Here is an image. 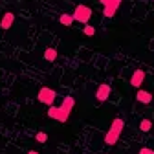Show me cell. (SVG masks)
<instances>
[{
  "label": "cell",
  "mask_w": 154,
  "mask_h": 154,
  "mask_svg": "<svg viewBox=\"0 0 154 154\" xmlns=\"http://www.w3.org/2000/svg\"><path fill=\"white\" fill-rule=\"evenodd\" d=\"M15 22V13H4L2 20H0V28L2 29H9Z\"/></svg>",
  "instance_id": "30bf717a"
},
{
  "label": "cell",
  "mask_w": 154,
  "mask_h": 154,
  "mask_svg": "<svg viewBox=\"0 0 154 154\" xmlns=\"http://www.w3.org/2000/svg\"><path fill=\"white\" fill-rule=\"evenodd\" d=\"M57 57H59L57 50H53V48H48V50H44V59H46L48 63H53V61H57Z\"/></svg>",
  "instance_id": "8fae6325"
},
{
  "label": "cell",
  "mask_w": 154,
  "mask_h": 154,
  "mask_svg": "<svg viewBox=\"0 0 154 154\" xmlns=\"http://www.w3.org/2000/svg\"><path fill=\"white\" fill-rule=\"evenodd\" d=\"M143 81H145V72L143 70H136L132 73V77H130V85L136 86V88H140L143 85Z\"/></svg>",
  "instance_id": "52a82bcc"
},
{
  "label": "cell",
  "mask_w": 154,
  "mask_h": 154,
  "mask_svg": "<svg viewBox=\"0 0 154 154\" xmlns=\"http://www.w3.org/2000/svg\"><path fill=\"white\" fill-rule=\"evenodd\" d=\"M37 99L41 101L42 105L53 106V101L57 99V92H55V90H51L50 86H42L41 90H38V95H37Z\"/></svg>",
  "instance_id": "7a4b0ae2"
},
{
  "label": "cell",
  "mask_w": 154,
  "mask_h": 154,
  "mask_svg": "<svg viewBox=\"0 0 154 154\" xmlns=\"http://www.w3.org/2000/svg\"><path fill=\"white\" fill-rule=\"evenodd\" d=\"M138 154H154V150H152V149H140Z\"/></svg>",
  "instance_id": "2e32d148"
},
{
  "label": "cell",
  "mask_w": 154,
  "mask_h": 154,
  "mask_svg": "<svg viewBox=\"0 0 154 154\" xmlns=\"http://www.w3.org/2000/svg\"><path fill=\"white\" fill-rule=\"evenodd\" d=\"M136 101L141 103V105H149V103H152V94L147 92V90H138V94H136Z\"/></svg>",
  "instance_id": "9c48e42d"
},
{
  "label": "cell",
  "mask_w": 154,
  "mask_h": 154,
  "mask_svg": "<svg viewBox=\"0 0 154 154\" xmlns=\"http://www.w3.org/2000/svg\"><path fill=\"white\" fill-rule=\"evenodd\" d=\"M123 127H125V121H123L121 118H116V119L112 121L108 132L105 134V143H106V145H116V143H118V140H119V136H121Z\"/></svg>",
  "instance_id": "6da1fadb"
},
{
  "label": "cell",
  "mask_w": 154,
  "mask_h": 154,
  "mask_svg": "<svg viewBox=\"0 0 154 154\" xmlns=\"http://www.w3.org/2000/svg\"><path fill=\"white\" fill-rule=\"evenodd\" d=\"M59 22L63 24V26H66V28H70L75 20H73V17L72 15H68V13H63L61 17H59Z\"/></svg>",
  "instance_id": "7c38bea8"
},
{
  "label": "cell",
  "mask_w": 154,
  "mask_h": 154,
  "mask_svg": "<svg viewBox=\"0 0 154 154\" xmlns=\"http://www.w3.org/2000/svg\"><path fill=\"white\" fill-rule=\"evenodd\" d=\"M99 2L105 6L103 15H105L106 18H112V17L116 15V11L119 9V6H121V0H99Z\"/></svg>",
  "instance_id": "277c9868"
},
{
  "label": "cell",
  "mask_w": 154,
  "mask_h": 154,
  "mask_svg": "<svg viewBox=\"0 0 154 154\" xmlns=\"http://www.w3.org/2000/svg\"><path fill=\"white\" fill-rule=\"evenodd\" d=\"M28 154H38V152H37V150H29Z\"/></svg>",
  "instance_id": "e0dca14e"
},
{
  "label": "cell",
  "mask_w": 154,
  "mask_h": 154,
  "mask_svg": "<svg viewBox=\"0 0 154 154\" xmlns=\"http://www.w3.org/2000/svg\"><path fill=\"white\" fill-rule=\"evenodd\" d=\"M83 31H85V35H86V37H94V35H95V28H94V26H90V24H86Z\"/></svg>",
  "instance_id": "9a60e30c"
},
{
  "label": "cell",
  "mask_w": 154,
  "mask_h": 154,
  "mask_svg": "<svg viewBox=\"0 0 154 154\" xmlns=\"http://www.w3.org/2000/svg\"><path fill=\"white\" fill-rule=\"evenodd\" d=\"M35 140H37L38 143H44V141L48 140V134H46V132H37V134H35Z\"/></svg>",
  "instance_id": "5bb4252c"
},
{
  "label": "cell",
  "mask_w": 154,
  "mask_h": 154,
  "mask_svg": "<svg viewBox=\"0 0 154 154\" xmlns=\"http://www.w3.org/2000/svg\"><path fill=\"white\" fill-rule=\"evenodd\" d=\"M73 106H75V99L72 97V95H66V97L63 99V105H61L59 108H61L64 114H68V116H70V114H72V110H73Z\"/></svg>",
  "instance_id": "ba28073f"
},
{
  "label": "cell",
  "mask_w": 154,
  "mask_h": 154,
  "mask_svg": "<svg viewBox=\"0 0 154 154\" xmlns=\"http://www.w3.org/2000/svg\"><path fill=\"white\" fill-rule=\"evenodd\" d=\"M48 118L57 119V121H61V123H66L70 116H68V114H64L59 106H50V108H48Z\"/></svg>",
  "instance_id": "5b68a950"
},
{
  "label": "cell",
  "mask_w": 154,
  "mask_h": 154,
  "mask_svg": "<svg viewBox=\"0 0 154 154\" xmlns=\"http://www.w3.org/2000/svg\"><path fill=\"white\" fill-rule=\"evenodd\" d=\"M73 20H77V22H81V24H88V20L92 18V9L88 8V6H83V4H79L75 8V11H73Z\"/></svg>",
  "instance_id": "3957f363"
},
{
  "label": "cell",
  "mask_w": 154,
  "mask_h": 154,
  "mask_svg": "<svg viewBox=\"0 0 154 154\" xmlns=\"http://www.w3.org/2000/svg\"><path fill=\"white\" fill-rule=\"evenodd\" d=\"M110 92H112V88L108 86V85H99L97 86V90H95V99H97V103H105L106 99H108V95H110Z\"/></svg>",
  "instance_id": "8992f818"
},
{
  "label": "cell",
  "mask_w": 154,
  "mask_h": 154,
  "mask_svg": "<svg viewBox=\"0 0 154 154\" xmlns=\"http://www.w3.org/2000/svg\"><path fill=\"white\" fill-rule=\"evenodd\" d=\"M150 127H152V121L150 119H141V123H140V130L141 132H149Z\"/></svg>",
  "instance_id": "4fadbf2b"
}]
</instances>
